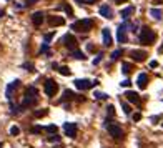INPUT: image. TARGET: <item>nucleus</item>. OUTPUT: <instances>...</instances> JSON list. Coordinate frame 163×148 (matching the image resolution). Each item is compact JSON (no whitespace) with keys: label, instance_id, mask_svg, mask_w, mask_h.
Wrapping results in <instances>:
<instances>
[{"label":"nucleus","instance_id":"obj_1","mask_svg":"<svg viewBox=\"0 0 163 148\" xmlns=\"http://www.w3.org/2000/svg\"><path fill=\"white\" fill-rule=\"evenodd\" d=\"M38 102V90L35 87H28L25 92V98H23V103L20 105V110H25L28 106H34Z\"/></svg>","mask_w":163,"mask_h":148},{"label":"nucleus","instance_id":"obj_2","mask_svg":"<svg viewBox=\"0 0 163 148\" xmlns=\"http://www.w3.org/2000/svg\"><path fill=\"white\" fill-rule=\"evenodd\" d=\"M155 38H157V35H155V32L152 30L150 27H141L140 30V42L143 45H152L155 42Z\"/></svg>","mask_w":163,"mask_h":148},{"label":"nucleus","instance_id":"obj_3","mask_svg":"<svg viewBox=\"0 0 163 148\" xmlns=\"http://www.w3.org/2000/svg\"><path fill=\"white\" fill-rule=\"evenodd\" d=\"M92 27H93V20L92 18H83V20H78V22L72 23V30L83 32V34H87L88 30H92Z\"/></svg>","mask_w":163,"mask_h":148},{"label":"nucleus","instance_id":"obj_4","mask_svg":"<svg viewBox=\"0 0 163 148\" xmlns=\"http://www.w3.org/2000/svg\"><path fill=\"white\" fill-rule=\"evenodd\" d=\"M73 83H75V87L78 90H88V88L97 87V85H98V80L92 82V80H87V78H78V80L73 82Z\"/></svg>","mask_w":163,"mask_h":148},{"label":"nucleus","instance_id":"obj_5","mask_svg":"<svg viewBox=\"0 0 163 148\" xmlns=\"http://www.w3.org/2000/svg\"><path fill=\"white\" fill-rule=\"evenodd\" d=\"M43 90H45V93H47L48 97H55V93L58 92V85H57L55 80L48 78L45 82V85H43Z\"/></svg>","mask_w":163,"mask_h":148},{"label":"nucleus","instance_id":"obj_6","mask_svg":"<svg viewBox=\"0 0 163 148\" xmlns=\"http://www.w3.org/2000/svg\"><path fill=\"white\" fill-rule=\"evenodd\" d=\"M107 130H108V133L112 135L115 140H121V138H123V131H121V128L117 125V123H110V125H107Z\"/></svg>","mask_w":163,"mask_h":148},{"label":"nucleus","instance_id":"obj_7","mask_svg":"<svg viewBox=\"0 0 163 148\" xmlns=\"http://www.w3.org/2000/svg\"><path fill=\"white\" fill-rule=\"evenodd\" d=\"M63 45L68 48V50H77V45H78V42H77V38L73 37L72 34H67L63 37Z\"/></svg>","mask_w":163,"mask_h":148},{"label":"nucleus","instance_id":"obj_8","mask_svg":"<svg viewBox=\"0 0 163 148\" xmlns=\"http://www.w3.org/2000/svg\"><path fill=\"white\" fill-rule=\"evenodd\" d=\"M63 131H65V135H67L68 138H75L77 131H78V126H77V123H65Z\"/></svg>","mask_w":163,"mask_h":148},{"label":"nucleus","instance_id":"obj_9","mask_svg":"<svg viewBox=\"0 0 163 148\" xmlns=\"http://www.w3.org/2000/svg\"><path fill=\"white\" fill-rule=\"evenodd\" d=\"M127 27H128V23H123V25H120V27H118V30H117V40L120 43H125L128 40V37H127Z\"/></svg>","mask_w":163,"mask_h":148},{"label":"nucleus","instance_id":"obj_10","mask_svg":"<svg viewBox=\"0 0 163 148\" xmlns=\"http://www.w3.org/2000/svg\"><path fill=\"white\" fill-rule=\"evenodd\" d=\"M125 97H127V100L130 102V103H135V105H140L141 103V98H140V95H138L137 92L127 90V92H125Z\"/></svg>","mask_w":163,"mask_h":148},{"label":"nucleus","instance_id":"obj_11","mask_svg":"<svg viewBox=\"0 0 163 148\" xmlns=\"http://www.w3.org/2000/svg\"><path fill=\"white\" fill-rule=\"evenodd\" d=\"M130 57H132V60H135V62H143L148 55H146L145 50H133L132 53H130Z\"/></svg>","mask_w":163,"mask_h":148},{"label":"nucleus","instance_id":"obj_12","mask_svg":"<svg viewBox=\"0 0 163 148\" xmlns=\"http://www.w3.org/2000/svg\"><path fill=\"white\" fill-rule=\"evenodd\" d=\"M101 37H103V45L105 47H110V45L113 43V38H112V35H110L108 28H103V30H101Z\"/></svg>","mask_w":163,"mask_h":148},{"label":"nucleus","instance_id":"obj_13","mask_svg":"<svg viewBox=\"0 0 163 148\" xmlns=\"http://www.w3.org/2000/svg\"><path fill=\"white\" fill-rule=\"evenodd\" d=\"M48 23H50L52 27H62V25H65V18L54 15V17H48Z\"/></svg>","mask_w":163,"mask_h":148},{"label":"nucleus","instance_id":"obj_14","mask_svg":"<svg viewBox=\"0 0 163 148\" xmlns=\"http://www.w3.org/2000/svg\"><path fill=\"white\" fill-rule=\"evenodd\" d=\"M43 18H45V15H43L42 12H35V14L32 15V22H34L35 27H40V25H42Z\"/></svg>","mask_w":163,"mask_h":148},{"label":"nucleus","instance_id":"obj_15","mask_svg":"<svg viewBox=\"0 0 163 148\" xmlns=\"http://www.w3.org/2000/svg\"><path fill=\"white\" fill-rule=\"evenodd\" d=\"M146 83H148V75L146 73H140L138 75V80H137V85H138V88H146Z\"/></svg>","mask_w":163,"mask_h":148},{"label":"nucleus","instance_id":"obj_16","mask_svg":"<svg viewBox=\"0 0 163 148\" xmlns=\"http://www.w3.org/2000/svg\"><path fill=\"white\" fill-rule=\"evenodd\" d=\"M18 85H20V80H15V82H12L9 87H7V98H9V100H12V93H14V90L17 88Z\"/></svg>","mask_w":163,"mask_h":148},{"label":"nucleus","instance_id":"obj_17","mask_svg":"<svg viewBox=\"0 0 163 148\" xmlns=\"http://www.w3.org/2000/svg\"><path fill=\"white\" fill-rule=\"evenodd\" d=\"M100 15H101V17H105V18H112L113 12H112V9H110V7L101 5V7H100Z\"/></svg>","mask_w":163,"mask_h":148},{"label":"nucleus","instance_id":"obj_18","mask_svg":"<svg viewBox=\"0 0 163 148\" xmlns=\"http://www.w3.org/2000/svg\"><path fill=\"white\" fill-rule=\"evenodd\" d=\"M133 12H135V9H133V7H127V9H123V10H121V18H123V20H128L130 18V15H132L133 14Z\"/></svg>","mask_w":163,"mask_h":148},{"label":"nucleus","instance_id":"obj_19","mask_svg":"<svg viewBox=\"0 0 163 148\" xmlns=\"http://www.w3.org/2000/svg\"><path fill=\"white\" fill-rule=\"evenodd\" d=\"M72 55H73V58H77V60H85V58H87V57H85V53L82 52V50H78V48H77V50H73Z\"/></svg>","mask_w":163,"mask_h":148},{"label":"nucleus","instance_id":"obj_20","mask_svg":"<svg viewBox=\"0 0 163 148\" xmlns=\"http://www.w3.org/2000/svg\"><path fill=\"white\" fill-rule=\"evenodd\" d=\"M150 15H152L153 18L160 20V18H161V10H160V9H152V10H150Z\"/></svg>","mask_w":163,"mask_h":148},{"label":"nucleus","instance_id":"obj_21","mask_svg":"<svg viewBox=\"0 0 163 148\" xmlns=\"http://www.w3.org/2000/svg\"><path fill=\"white\" fill-rule=\"evenodd\" d=\"M47 113H48V110L47 108H42V110H37V112L34 113V117L35 118H42V117H45Z\"/></svg>","mask_w":163,"mask_h":148},{"label":"nucleus","instance_id":"obj_22","mask_svg":"<svg viewBox=\"0 0 163 148\" xmlns=\"http://www.w3.org/2000/svg\"><path fill=\"white\" fill-rule=\"evenodd\" d=\"M58 72H60V75H63V77H68L72 73V70L68 68V67H60L58 68Z\"/></svg>","mask_w":163,"mask_h":148},{"label":"nucleus","instance_id":"obj_23","mask_svg":"<svg viewBox=\"0 0 163 148\" xmlns=\"http://www.w3.org/2000/svg\"><path fill=\"white\" fill-rule=\"evenodd\" d=\"M121 72H123L125 75H128V73L132 72V65L130 63H121Z\"/></svg>","mask_w":163,"mask_h":148},{"label":"nucleus","instance_id":"obj_24","mask_svg":"<svg viewBox=\"0 0 163 148\" xmlns=\"http://www.w3.org/2000/svg\"><path fill=\"white\" fill-rule=\"evenodd\" d=\"M73 97H75V95H73V92H72V90H65V92H63V98H62V100H72Z\"/></svg>","mask_w":163,"mask_h":148},{"label":"nucleus","instance_id":"obj_25","mask_svg":"<svg viewBox=\"0 0 163 148\" xmlns=\"http://www.w3.org/2000/svg\"><path fill=\"white\" fill-rule=\"evenodd\" d=\"M45 131H48V133H57V125H48V126H45V128H43Z\"/></svg>","mask_w":163,"mask_h":148},{"label":"nucleus","instance_id":"obj_26","mask_svg":"<svg viewBox=\"0 0 163 148\" xmlns=\"http://www.w3.org/2000/svg\"><path fill=\"white\" fill-rule=\"evenodd\" d=\"M97 98V100H107L108 95H105V93H100V92H95V95H93Z\"/></svg>","mask_w":163,"mask_h":148},{"label":"nucleus","instance_id":"obj_27","mask_svg":"<svg viewBox=\"0 0 163 148\" xmlns=\"http://www.w3.org/2000/svg\"><path fill=\"white\" fill-rule=\"evenodd\" d=\"M121 53H123V50H121V48H118V50H115V52L112 53V60H117L118 57L121 55Z\"/></svg>","mask_w":163,"mask_h":148},{"label":"nucleus","instance_id":"obj_28","mask_svg":"<svg viewBox=\"0 0 163 148\" xmlns=\"http://www.w3.org/2000/svg\"><path fill=\"white\" fill-rule=\"evenodd\" d=\"M121 108H123V112L127 113V115L132 113V108H130V105H128V103H121Z\"/></svg>","mask_w":163,"mask_h":148},{"label":"nucleus","instance_id":"obj_29","mask_svg":"<svg viewBox=\"0 0 163 148\" xmlns=\"http://www.w3.org/2000/svg\"><path fill=\"white\" fill-rule=\"evenodd\" d=\"M107 113L110 115V117H113V115H115V106H113V105H108V106H107Z\"/></svg>","mask_w":163,"mask_h":148},{"label":"nucleus","instance_id":"obj_30","mask_svg":"<svg viewBox=\"0 0 163 148\" xmlns=\"http://www.w3.org/2000/svg\"><path fill=\"white\" fill-rule=\"evenodd\" d=\"M10 133L15 137V135H18V133H20V128H18V126H12V128H10Z\"/></svg>","mask_w":163,"mask_h":148},{"label":"nucleus","instance_id":"obj_31","mask_svg":"<svg viewBox=\"0 0 163 148\" xmlns=\"http://www.w3.org/2000/svg\"><path fill=\"white\" fill-rule=\"evenodd\" d=\"M63 9H65V12H67V15H70V17L73 15V10H72L70 5H63Z\"/></svg>","mask_w":163,"mask_h":148},{"label":"nucleus","instance_id":"obj_32","mask_svg":"<svg viewBox=\"0 0 163 148\" xmlns=\"http://www.w3.org/2000/svg\"><path fill=\"white\" fill-rule=\"evenodd\" d=\"M48 142H60V137H58V135H52V137H48Z\"/></svg>","mask_w":163,"mask_h":148},{"label":"nucleus","instance_id":"obj_33","mask_svg":"<svg viewBox=\"0 0 163 148\" xmlns=\"http://www.w3.org/2000/svg\"><path fill=\"white\" fill-rule=\"evenodd\" d=\"M40 53H48V43H43L40 48Z\"/></svg>","mask_w":163,"mask_h":148},{"label":"nucleus","instance_id":"obj_34","mask_svg":"<svg viewBox=\"0 0 163 148\" xmlns=\"http://www.w3.org/2000/svg\"><path fill=\"white\" fill-rule=\"evenodd\" d=\"M23 68H27L28 72H35V70H34V65H32V63H23Z\"/></svg>","mask_w":163,"mask_h":148},{"label":"nucleus","instance_id":"obj_35","mask_svg":"<svg viewBox=\"0 0 163 148\" xmlns=\"http://www.w3.org/2000/svg\"><path fill=\"white\" fill-rule=\"evenodd\" d=\"M52 38H54V32H52V34H47V35H45V43H48Z\"/></svg>","mask_w":163,"mask_h":148},{"label":"nucleus","instance_id":"obj_36","mask_svg":"<svg viewBox=\"0 0 163 148\" xmlns=\"http://www.w3.org/2000/svg\"><path fill=\"white\" fill-rule=\"evenodd\" d=\"M120 85H121V87H130V85H132V82H130V80L127 78V80H123V82H121Z\"/></svg>","mask_w":163,"mask_h":148},{"label":"nucleus","instance_id":"obj_37","mask_svg":"<svg viewBox=\"0 0 163 148\" xmlns=\"http://www.w3.org/2000/svg\"><path fill=\"white\" fill-rule=\"evenodd\" d=\"M42 130H43L42 126H34V128H32V133H40Z\"/></svg>","mask_w":163,"mask_h":148},{"label":"nucleus","instance_id":"obj_38","mask_svg":"<svg viewBox=\"0 0 163 148\" xmlns=\"http://www.w3.org/2000/svg\"><path fill=\"white\" fill-rule=\"evenodd\" d=\"M101 57H103V55H101V53H100V55L97 57L95 60H93V65H98V63H100V60H101Z\"/></svg>","mask_w":163,"mask_h":148},{"label":"nucleus","instance_id":"obj_39","mask_svg":"<svg viewBox=\"0 0 163 148\" xmlns=\"http://www.w3.org/2000/svg\"><path fill=\"white\" fill-rule=\"evenodd\" d=\"M133 120H135V122L141 120V113H135V115H133Z\"/></svg>","mask_w":163,"mask_h":148},{"label":"nucleus","instance_id":"obj_40","mask_svg":"<svg viewBox=\"0 0 163 148\" xmlns=\"http://www.w3.org/2000/svg\"><path fill=\"white\" fill-rule=\"evenodd\" d=\"M150 67H152V68H157V67H158V62H155V60L150 62Z\"/></svg>","mask_w":163,"mask_h":148},{"label":"nucleus","instance_id":"obj_41","mask_svg":"<svg viewBox=\"0 0 163 148\" xmlns=\"http://www.w3.org/2000/svg\"><path fill=\"white\" fill-rule=\"evenodd\" d=\"M113 2H115V3H125L127 0H113Z\"/></svg>","mask_w":163,"mask_h":148},{"label":"nucleus","instance_id":"obj_42","mask_svg":"<svg viewBox=\"0 0 163 148\" xmlns=\"http://www.w3.org/2000/svg\"><path fill=\"white\" fill-rule=\"evenodd\" d=\"M37 0H27V5H32V3H35Z\"/></svg>","mask_w":163,"mask_h":148},{"label":"nucleus","instance_id":"obj_43","mask_svg":"<svg viewBox=\"0 0 163 148\" xmlns=\"http://www.w3.org/2000/svg\"><path fill=\"white\" fill-rule=\"evenodd\" d=\"M93 2H97V0H85V3H93Z\"/></svg>","mask_w":163,"mask_h":148},{"label":"nucleus","instance_id":"obj_44","mask_svg":"<svg viewBox=\"0 0 163 148\" xmlns=\"http://www.w3.org/2000/svg\"><path fill=\"white\" fill-rule=\"evenodd\" d=\"M155 3H163V0H153Z\"/></svg>","mask_w":163,"mask_h":148},{"label":"nucleus","instance_id":"obj_45","mask_svg":"<svg viewBox=\"0 0 163 148\" xmlns=\"http://www.w3.org/2000/svg\"><path fill=\"white\" fill-rule=\"evenodd\" d=\"M77 2H78L80 5H82V3H85V0H77Z\"/></svg>","mask_w":163,"mask_h":148},{"label":"nucleus","instance_id":"obj_46","mask_svg":"<svg viewBox=\"0 0 163 148\" xmlns=\"http://www.w3.org/2000/svg\"><path fill=\"white\" fill-rule=\"evenodd\" d=\"M57 148H63V146H57Z\"/></svg>","mask_w":163,"mask_h":148},{"label":"nucleus","instance_id":"obj_47","mask_svg":"<svg viewBox=\"0 0 163 148\" xmlns=\"http://www.w3.org/2000/svg\"><path fill=\"white\" fill-rule=\"evenodd\" d=\"M161 50H163V45H161Z\"/></svg>","mask_w":163,"mask_h":148}]
</instances>
